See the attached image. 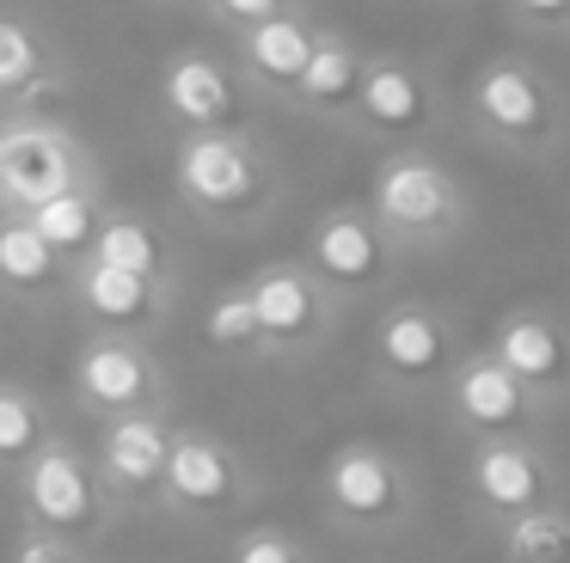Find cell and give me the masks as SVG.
Returning a JSON list of instances; mask_svg holds the SVG:
<instances>
[{"label":"cell","instance_id":"6da1fadb","mask_svg":"<svg viewBox=\"0 0 570 563\" xmlns=\"http://www.w3.org/2000/svg\"><path fill=\"white\" fill-rule=\"evenodd\" d=\"M466 122L509 159H552L570 141V98L533 56H484L466 80Z\"/></svg>","mask_w":570,"mask_h":563},{"label":"cell","instance_id":"7a4b0ae2","mask_svg":"<svg viewBox=\"0 0 570 563\" xmlns=\"http://www.w3.org/2000/svg\"><path fill=\"white\" fill-rule=\"evenodd\" d=\"M173 190L197 220L215 227H258L271 215L276 190V159L252 129H209V135H178L173 154Z\"/></svg>","mask_w":570,"mask_h":563},{"label":"cell","instance_id":"3957f363","mask_svg":"<svg viewBox=\"0 0 570 563\" xmlns=\"http://www.w3.org/2000/svg\"><path fill=\"white\" fill-rule=\"evenodd\" d=\"M368 215L381 220L393 251H430V245H448L466 227V184L430 147H393L374 166Z\"/></svg>","mask_w":570,"mask_h":563},{"label":"cell","instance_id":"277c9868","mask_svg":"<svg viewBox=\"0 0 570 563\" xmlns=\"http://www.w3.org/2000/svg\"><path fill=\"white\" fill-rule=\"evenodd\" d=\"M99 178L92 147L62 117L0 110V215H31L62 190H87Z\"/></svg>","mask_w":570,"mask_h":563},{"label":"cell","instance_id":"5b68a950","mask_svg":"<svg viewBox=\"0 0 570 563\" xmlns=\"http://www.w3.org/2000/svg\"><path fill=\"white\" fill-rule=\"evenodd\" d=\"M344 129L374 141V147H386V154L393 147H423L442 129V86L405 49H368Z\"/></svg>","mask_w":570,"mask_h":563},{"label":"cell","instance_id":"8992f818","mask_svg":"<svg viewBox=\"0 0 570 563\" xmlns=\"http://www.w3.org/2000/svg\"><path fill=\"white\" fill-rule=\"evenodd\" d=\"M154 105L178 135H209V129H252L258 92L246 86L234 56H222L209 43H185L154 73Z\"/></svg>","mask_w":570,"mask_h":563},{"label":"cell","instance_id":"52a82bcc","mask_svg":"<svg viewBox=\"0 0 570 563\" xmlns=\"http://www.w3.org/2000/svg\"><path fill=\"white\" fill-rule=\"evenodd\" d=\"M307 269L332 294H374L393 276V239L356 203H332L307 227Z\"/></svg>","mask_w":570,"mask_h":563},{"label":"cell","instance_id":"ba28073f","mask_svg":"<svg viewBox=\"0 0 570 563\" xmlns=\"http://www.w3.org/2000/svg\"><path fill=\"white\" fill-rule=\"evenodd\" d=\"M56 98H68V61L56 37L31 12L0 7V110L56 117Z\"/></svg>","mask_w":570,"mask_h":563},{"label":"cell","instance_id":"9c48e42d","mask_svg":"<svg viewBox=\"0 0 570 563\" xmlns=\"http://www.w3.org/2000/svg\"><path fill=\"white\" fill-rule=\"evenodd\" d=\"M252 313H258V343L264 349H301L325 330V306H332V288L313 276L307 264H264L258 276L246 282Z\"/></svg>","mask_w":570,"mask_h":563},{"label":"cell","instance_id":"30bf717a","mask_svg":"<svg viewBox=\"0 0 570 563\" xmlns=\"http://www.w3.org/2000/svg\"><path fill=\"white\" fill-rule=\"evenodd\" d=\"M313 37H320V19L307 7L276 12V19H258L246 31H234V61L246 73V86L258 98H295V80L313 56Z\"/></svg>","mask_w":570,"mask_h":563},{"label":"cell","instance_id":"8fae6325","mask_svg":"<svg viewBox=\"0 0 570 563\" xmlns=\"http://www.w3.org/2000/svg\"><path fill=\"white\" fill-rule=\"evenodd\" d=\"M26 502L56 539L62 533H92V526H99V490H92V472L80 465V453H68V447L31 453Z\"/></svg>","mask_w":570,"mask_h":563},{"label":"cell","instance_id":"7c38bea8","mask_svg":"<svg viewBox=\"0 0 570 563\" xmlns=\"http://www.w3.org/2000/svg\"><path fill=\"white\" fill-rule=\"evenodd\" d=\"M362 61H368V49H362L350 31H337V24L320 19L313 56H307V68H301L295 98H288V105H295L301 117L344 122L350 117V98H356V80H362Z\"/></svg>","mask_w":570,"mask_h":563},{"label":"cell","instance_id":"4fadbf2b","mask_svg":"<svg viewBox=\"0 0 570 563\" xmlns=\"http://www.w3.org/2000/svg\"><path fill=\"white\" fill-rule=\"evenodd\" d=\"M374 355H381V367L393 379H405V386H423V379H435L448 367V355H454V337H448L442 313L435 306H393V313L381 318V330H374Z\"/></svg>","mask_w":570,"mask_h":563},{"label":"cell","instance_id":"5bb4252c","mask_svg":"<svg viewBox=\"0 0 570 563\" xmlns=\"http://www.w3.org/2000/svg\"><path fill=\"white\" fill-rule=\"evenodd\" d=\"M454 411L460 423L484 428V435H515V428L533 423V392L497 355H479L454 374Z\"/></svg>","mask_w":570,"mask_h":563},{"label":"cell","instance_id":"9a60e30c","mask_svg":"<svg viewBox=\"0 0 570 563\" xmlns=\"http://www.w3.org/2000/svg\"><path fill=\"white\" fill-rule=\"evenodd\" d=\"M491 355L528 392H552V386H564V379H570V337H564V325H558V318H546V313L503 318Z\"/></svg>","mask_w":570,"mask_h":563},{"label":"cell","instance_id":"2e32d148","mask_svg":"<svg viewBox=\"0 0 570 563\" xmlns=\"http://www.w3.org/2000/svg\"><path fill=\"white\" fill-rule=\"evenodd\" d=\"M80 306H87L99 325L111 330H141L166 313V276H129V269H111V264H80Z\"/></svg>","mask_w":570,"mask_h":563},{"label":"cell","instance_id":"e0dca14e","mask_svg":"<svg viewBox=\"0 0 570 563\" xmlns=\"http://www.w3.org/2000/svg\"><path fill=\"white\" fill-rule=\"evenodd\" d=\"M75 379H80V398L99 404V411H136L154 392V362L129 337H99L87 343Z\"/></svg>","mask_w":570,"mask_h":563},{"label":"cell","instance_id":"ac0fdd59","mask_svg":"<svg viewBox=\"0 0 570 563\" xmlns=\"http://www.w3.org/2000/svg\"><path fill=\"white\" fill-rule=\"evenodd\" d=\"M325 490H332L337 514H350V521H386V514H399V496H405L393 460H386L381 447L332 453V465H325Z\"/></svg>","mask_w":570,"mask_h":563},{"label":"cell","instance_id":"d6986e66","mask_svg":"<svg viewBox=\"0 0 570 563\" xmlns=\"http://www.w3.org/2000/svg\"><path fill=\"white\" fill-rule=\"evenodd\" d=\"M160 484L173 490V502H185V508H222V502L234 496V460H227V447L209 435H173Z\"/></svg>","mask_w":570,"mask_h":563},{"label":"cell","instance_id":"ffe728a7","mask_svg":"<svg viewBox=\"0 0 570 563\" xmlns=\"http://www.w3.org/2000/svg\"><path fill=\"white\" fill-rule=\"evenodd\" d=\"M472 484H479V496L491 502V508L528 514V508H540L546 472H540V460H533L521 441H491V447L472 460Z\"/></svg>","mask_w":570,"mask_h":563},{"label":"cell","instance_id":"44dd1931","mask_svg":"<svg viewBox=\"0 0 570 563\" xmlns=\"http://www.w3.org/2000/svg\"><path fill=\"white\" fill-rule=\"evenodd\" d=\"M62 269L68 264L50 251V239L26 215H0V288L19 294V300H38L62 282Z\"/></svg>","mask_w":570,"mask_h":563},{"label":"cell","instance_id":"7402d4cb","mask_svg":"<svg viewBox=\"0 0 570 563\" xmlns=\"http://www.w3.org/2000/svg\"><path fill=\"white\" fill-rule=\"evenodd\" d=\"M166 447H173V435H166L148 411H124L105 428V472L129 490H148V484H160V472H166Z\"/></svg>","mask_w":570,"mask_h":563},{"label":"cell","instance_id":"603a6c76","mask_svg":"<svg viewBox=\"0 0 570 563\" xmlns=\"http://www.w3.org/2000/svg\"><path fill=\"white\" fill-rule=\"evenodd\" d=\"M99 190L105 184H87V190H62V196H50L43 208H31V227L50 239V251L62 257H87L92 251V233H99V220H105V208H99Z\"/></svg>","mask_w":570,"mask_h":563},{"label":"cell","instance_id":"cb8c5ba5","mask_svg":"<svg viewBox=\"0 0 570 563\" xmlns=\"http://www.w3.org/2000/svg\"><path fill=\"white\" fill-rule=\"evenodd\" d=\"M92 264H111V269H129V276H166V245L160 233L148 227L141 215H105L99 233H92Z\"/></svg>","mask_w":570,"mask_h":563},{"label":"cell","instance_id":"d4e9b609","mask_svg":"<svg viewBox=\"0 0 570 563\" xmlns=\"http://www.w3.org/2000/svg\"><path fill=\"white\" fill-rule=\"evenodd\" d=\"M509 557L515 563H570V521L564 514L528 508L509 526Z\"/></svg>","mask_w":570,"mask_h":563},{"label":"cell","instance_id":"484cf974","mask_svg":"<svg viewBox=\"0 0 570 563\" xmlns=\"http://www.w3.org/2000/svg\"><path fill=\"white\" fill-rule=\"evenodd\" d=\"M203 337H209L215 349H264V343H258V313H252V294L246 288L215 294L209 313H203Z\"/></svg>","mask_w":570,"mask_h":563},{"label":"cell","instance_id":"4316f807","mask_svg":"<svg viewBox=\"0 0 570 563\" xmlns=\"http://www.w3.org/2000/svg\"><path fill=\"white\" fill-rule=\"evenodd\" d=\"M43 441V416L38 398L19 386H0V460H31Z\"/></svg>","mask_w":570,"mask_h":563},{"label":"cell","instance_id":"83f0119b","mask_svg":"<svg viewBox=\"0 0 570 563\" xmlns=\"http://www.w3.org/2000/svg\"><path fill=\"white\" fill-rule=\"evenodd\" d=\"M295 7H307V0H197V12L215 19L222 31H246V24L276 19V12H295Z\"/></svg>","mask_w":570,"mask_h":563},{"label":"cell","instance_id":"f1b7e54d","mask_svg":"<svg viewBox=\"0 0 570 563\" xmlns=\"http://www.w3.org/2000/svg\"><path fill=\"white\" fill-rule=\"evenodd\" d=\"M503 12L528 37H570V0H503Z\"/></svg>","mask_w":570,"mask_h":563},{"label":"cell","instance_id":"f546056e","mask_svg":"<svg viewBox=\"0 0 570 563\" xmlns=\"http://www.w3.org/2000/svg\"><path fill=\"white\" fill-rule=\"evenodd\" d=\"M234 563H301V551L288 545L283 533H252L246 545H239V557Z\"/></svg>","mask_w":570,"mask_h":563},{"label":"cell","instance_id":"4dcf8cb0","mask_svg":"<svg viewBox=\"0 0 570 563\" xmlns=\"http://www.w3.org/2000/svg\"><path fill=\"white\" fill-rule=\"evenodd\" d=\"M13 563H75V551L50 533V539H26V545L13 551Z\"/></svg>","mask_w":570,"mask_h":563}]
</instances>
